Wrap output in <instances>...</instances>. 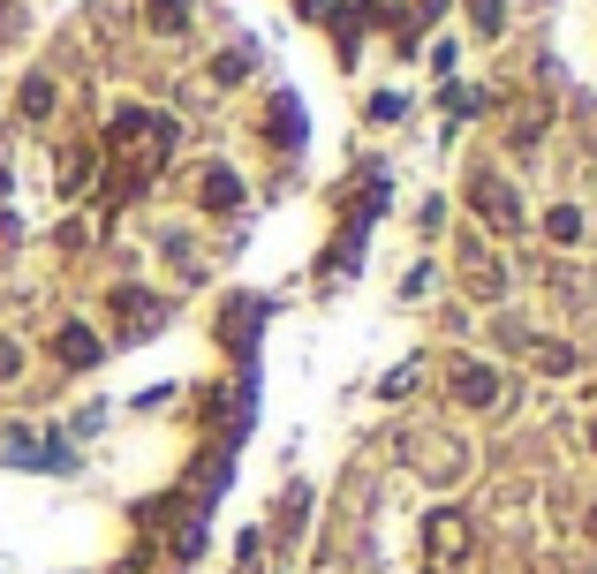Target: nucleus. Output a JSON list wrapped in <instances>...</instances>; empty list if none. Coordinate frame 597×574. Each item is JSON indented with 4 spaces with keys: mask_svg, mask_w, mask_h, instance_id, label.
Wrapping results in <instances>:
<instances>
[{
    "mask_svg": "<svg viewBox=\"0 0 597 574\" xmlns=\"http://www.w3.org/2000/svg\"><path fill=\"white\" fill-rule=\"evenodd\" d=\"M469 204H477L492 227H522V204L507 197V182H499V174H477V182H469Z\"/></svg>",
    "mask_w": 597,
    "mask_h": 574,
    "instance_id": "f257e3e1",
    "label": "nucleus"
},
{
    "mask_svg": "<svg viewBox=\"0 0 597 574\" xmlns=\"http://www.w3.org/2000/svg\"><path fill=\"white\" fill-rule=\"evenodd\" d=\"M454 393H461L469 408H492V401H499V378H492V363H461V371H454Z\"/></svg>",
    "mask_w": 597,
    "mask_h": 574,
    "instance_id": "f03ea898",
    "label": "nucleus"
},
{
    "mask_svg": "<svg viewBox=\"0 0 597 574\" xmlns=\"http://www.w3.org/2000/svg\"><path fill=\"white\" fill-rule=\"evenodd\" d=\"M53 355H61V363H99V340H91L84 325H61V333H53Z\"/></svg>",
    "mask_w": 597,
    "mask_h": 574,
    "instance_id": "7ed1b4c3",
    "label": "nucleus"
},
{
    "mask_svg": "<svg viewBox=\"0 0 597 574\" xmlns=\"http://www.w3.org/2000/svg\"><path fill=\"white\" fill-rule=\"evenodd\" d=\"M227 204H242V182H235L227 167H212V174H205V212H227Z\"/></svg>",
    "mask_w": 597,
    "mask_h": 574,
    "instance_id": "20e7f679",
    "label": "nucleus"
},
{
    "mask_svg": "<svg viewBox=\"0 0 597 574\" xmlns=\"http://www.w3.org/2000/svg\"><path fill=\"white\" fill-rule=\"evenodd\" d=\"M545 235L552 242H582V212H575V204H552V212H545Z\"/></svg>",
    "mask_w": 597,
    "mask_h": 574,
    "instance_id": "39448f33",
    "label": "nucleus"
},
{
    "mask_svg": "<svg viewBox=\"0 0 597 574\" xmlns=\"http://www.w3.org/2000/svg\"><path fill=\"white\" fill-rule=\"evenodd\" d=\"M23 114H53V84H46V76H31V84H23Z\"/></svg>",
    "mask_w": 597,
    "mask_h": 574,
    "instance_id": "423d86ee",
    "label": "nucleus"
},
{
    "mask_svg": "<svg viewBox=\"0 0 597 574\" xmlns=\"http://www.w3.org/2000/svg\"><path fill=\"white\" fill-rule=\"evenodd\" d=\"M431 544H439V559H454V544H461V522H454V514H439V522H431Z\"/></svg>",
    "mask_w": 597,
    "mask_h": 574,
    "instance_id": "0eeeda50",
    "label": "nucleus"
},
{
    "mask_svg": "<svg viewBox=\"0 0 597 574\" xmlns=\"http://www.w3.org/2000/svg\"><path fill=\"white\" fill-rule=\"evenodd\" d=\"M8 378H23V348L16 340H0V386H8Z\"/></svg>",
    "mask_w": 597,
    "mask_h": 574,
    "instance_id": "6e6552de",
    "label": "nucleus"
},
{
    "mask_svg": "<svg viewBox=\"0 0 597 574\" xmlns=\"http://www.w3.org/2000/svg\"><path fill=\"white\" fill-rule=\"evenodd\" d=\"M477 8V31H499V0H469Z\"/></svg>",
    "mask_w": 597,
    "mask_h": 574,
    "instance_id": "1a4fd4ad",
    "label": "nucleus"
},
{
    "mask_svg": "<svg viewBox=\"0 0 597 574\" xmlns=\"http://www.w3.org/2000/svg\"><path fill=\"white\" fill-rule=\"evenodd\" d=\"M590 446H597V423H590Z\"/></svg>",
    "mask_w": 597,
    "mask_h": 574,
    "instance_id": "9d476101",
    "label": "nucleus"
}]
</instances>
